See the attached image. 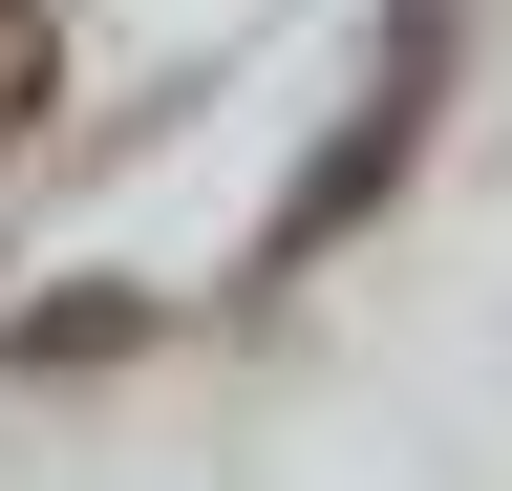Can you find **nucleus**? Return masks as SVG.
<instances>
[{
  "instance_id": "1",
  "label": "nucleus",
  "mask_w": 512,
  "mask_h": 491,
  "mask_svg": "<svg viewBox=\"0 0 512 491\" xmlns=\"http://www.w3.org/2000/svg\"><path fill=\"white\" fill-rule=\"evenodd\" d=\"M427 86H448V22H384V65H363V107H342V150L278 193V235H256V278H299V257H342V235L406 193V150H427Z\"/></svg>"
},
{
  "instance_id": "2",
  "label": "nucleus",
  "mask_w": 512,
  "mask_h": 491,
  "mask_svg": "<svg viewBox=\"0 0 512 491\" xmlns=\"http://www.w3.org/2000/svg\"><path fill=\"white\" fill-rule=\"evenodd\" d=\"M43 65H64V43H43V0H0V129L43 107Z\"/></svg>"
}]
</instances>
